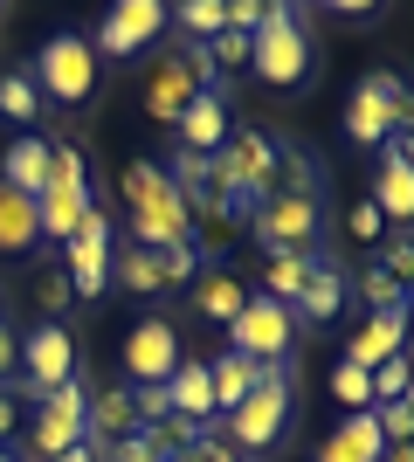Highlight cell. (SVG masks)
I'll return each mask as SVG.
<instances>
[{
  "mask_svg": "<svg viewBox=\"0 0 414 462\" xmlns=\"http://www.w3.org/2000/svg\"><path fill=\"white\" fill-rule=\"evenodd\" d=\"M56 462H104V442H90V435H83V442H77V448H62Z\"/></svg>",
  "mask_w": 414,
  "mask_h": 462,
  "instance_id": "46",
  "label": "cell"
},
{
  "mask_svg": "<svg viewBox=\"0 0 414 462\" xmlns=\"http://www.w3.org/2000/svg\"><path fill=\"white\" fill-rule=\"evenodd\" d=\"M353 304H366V318H373V310H400V304H414V297L394 283V276H380L373 263H366V270L353 276Z\"/></svg>",
  "mask_w": 414,
  "mask_h": 462,
  "instance_id": "31",
  "label": "cell"
},
{
  "mask_svg": "<svg viewBox=\"0 0 414 462\" xmlns=\"http://www.w3.org/2000/svg\"><path fill=\"white\" fill-rule=\"evenodd\" d=\"M338 221H345V242H359V249H366V255H373L380 242H387V221H380V208H373V200H366V193H359V200H353V208H345V214H338Z\"/></svg>",
  "mask_w": 414,
  "mask_h": 462,
  "instance_id": "33",
  "label": "cell"
},
{
  "mask_svg": "<svg viewBox=\"0 0 414 462\" xmlns=\"http://www.w3.org/2000/svg\"><path fill=\"white\" fill-rule=\"evenodd\" d=\"M366 263H373L380 276H394V283L414 297V235H387V242H380V249L366 255Z\"/></svg>",
  "mask_w": 414,
  "mask_h": 462,
  "instance_id": "32",
  "label": "cell"
},
{
  "mask_svg": "<svg viewBox=\"0 0 414 462\" xmlns=\"http://www.w3.org/2000/svg\"><path fill=\"white\" fill-rule=\"evenodd\" d=\"M90 442H124V435H145V421H138V393L132 386H104L97 401H90V428H83Z\"/></svg>",
  "mask_w": 414,
  "mask_h": 462,
  "instance_id": "22",
  "label": "cell"
},
{
  "mask_svg": "<svg viewBox=\"0 0 414 462\" xmlns=\"http://www.w3.org/2000/svg\"><path fill=\"white\" fill-rule=\"evenodd\" d=\"M332 401L345 407V414H366V407H373V373H359V366L338 359L332 366Z\"/></svg>",
  "mask_w": 414,
  "mask_h": 462,
  "instance_id": "35",
  "label": "cell"
},
{
  "mask_svg": "<svg viewBox=\"0 0 414 462\" xmlns=\"http://www.w3.org/2000/svg\"><path fill=\"white\" fill-rule=\"evenodd\" d=\"M179 359H187V352H179L173 318L152 310V318H138V325L124 331V386H166Z\"/></svg>",
  "mask_w": 414,
  "mask_h": 462,
  "instance_id": "12",
  "label": "cell"
},
{
  "mask_svg": "<svg viewBox=\"0 0 414 462\" xmlns=\"http://www.w3.org/2000/svg\"><path fill=\"white\" fill-rule=\"evenodd\" d=\"M414 380V352H400V359H387V366H373V407H400V393H408Z\"/></svg>",
  "mask_w": 414,
  "mask_h": 462,
  "instance_id": "36",
  "label": "cell"
},
{
  "mask_svg": "<svg viewBox=\"0 0 414 462\" xmlns=\"http://www.w3.org/2000/svg\"><path fill=\"white\" fill-rule=\"evenodd\" d=\"M262 255H325V228H332V187H276L256 200V214L242 221Z\"/></svg>",
  "mask_w": 414,
  "mask_h": 462,
  "instance_id": "2",
  "label": "cell"
},
{
  "mask_svg": "<svg viewBox=\"0 0 414 462\" xmlns=\"http://www.w3.org/2000/svg\"><path fill=\"white\" fill-rule=\"evenodd\" d=\"M0 117H7V125H41V90H35L28 69H21V77H0Z\"/></svg>",
  "mask_w": 414,
  "mask_h": 462,
  "instance_id": "30",
  "label": "cell"
},
{
  "mask_svg": "<svg viewBox=\"0 0 414 462\" xmlns=\"http://www.w3.org/2000/svg\"><path fill=\"white\" fill-rule=\"evenodd\" d=\"M194 456H200V462H242L235 448H228V442H221V435H215V428L200 435V448H194Z\"/></svg>",
  "mask_w": 414,
  "mask_h": 462,
  "instance_id": "45",
  "label": "cell"
},
{
  "mask_svg": "<svg viewBox=\"0 0 414 462\" xmlns=\"http://www.w3.org/2000/svg\"><path fill=\"white\" fill-rule=\"evenodd\" d=\"M332 14H338V21H353V28H373L380 7H366V0H332Z\"/></svg>",
  "mask_w": 414,
  "mask_h": 462,
  "instance_id": "44",
  "label": "cell"
},
{
  "mask_svg": "<svg viewBox=\"0 0 414 462\" xmlns=\"http://www.w3.org/2000/svg\"><path fill=\"white\" fill-rule=\"evenodd\" d=\"M21 380V331L0 325V386H14Z\"/></svg>",
  "mask_w": 414,
  "mask_h": 462,
  "instance_id": "43",
  "label": "cell"
},
{
  "mask_svg": "<svg viewBox=\"0 0 414 462\" xmlns=\"http://www.w3.org/2000/svg\"><path fill=\"white\" fill-rule=\"evenodd\" d=\"M373 421H380V435H387V448L414 442V414L408 407H373Z\"/></svg>",
  "mask_w": 414,
  "mask_h": 462,
  "instance_id": "40",
  "label": "cell"
},
{
  "mask_svg": "<svg viewBox=\"0 0 414 462\" xmlns=\"http://www.w3.org/2000/svg\"><path fill=\"white\" fill-rule=\"evenodd\" d=\"M228 132H235V117H228V90H200L187 111H179L173 138H179V152H200V159H215L221 145H228Z\"/></svg>",
  "mask_w": 414,
  "mask_h": 462,
  "instance_id": "18",
  "label": "cell"
},
{
  "mask_svg": "<svg viewBox=\"0 0 414 462\" xmlns=\"http://www.w3.org/2000/svg\"><path fill=\"white\" fill-rule=\"evenodd\" d=\"M173 28V7L166 0H118L111 14L97 21V56H138V49H152L159 35Z\"/></svg>",
  "mask_w": 414,
  "mask_h": 462,
  "instance_id": "14",
  "label": "cell"
},
{
  "mask_svg": "<svg viewBox=\"0 0 414 462\" xmlns=\"http://www.w3.org/2000/svg\"><path fill=\"white\" fill-rule=\"evenodd\" d=\"M394 152H400V159L414 166V132H408V138H394Z\"/></svg>",
  "mask_w": 414,
  "mask_h": 462,
  "instance_id": "48",
  "label": "cell"
},
{
  "mask_svg": "<svg viewBox=\"0 0 414 462\" xmlns=\"http://www.w3.org/2000/svg\"><path fill=\"white\" fill-rule=\"evenodd\" d=\"M317 255H262V276H256V297H276V304H297V290L311 276Z\"/></svg>",
  "mask_w": 414,
  "mask_h": 462,
  "instance_id": "28",
  "label": "cell"
},
{
  "mask_svg": "<svg viewBox=\"0 0 414 462\" xmlns=\"http://www.w3.org/2000/svg\"><path fill=\"white\" fill-rule=\"evenodd\" d=\"M28 77H35L41 104H90L97 97V49H90V35L62 28V35H49L35 49Z\"/></svg>",
  "mask_w": 414,
  "mask_h": 462,
  "instance_id": "7",
  "label": "cell"
},
{
  "mask_svg": "<svg viewBox=\"0 0 414 462\" xmlns=\"http://www.w3.org/2000/svg\"><path fill=\"white\" fill-rule=\"evenodd\" d=\"M408 325H414V304H400V310H373L366 325L345 338V366H359V373H373V366H387V359H400L408 352Z\"/></svg>",
  "mask_w": 414,
  "mask_h": 462,
  "instance_id": "16",
  "label": "cell"
},
{
  "mask_svg": "<svg viewBox=\"0 0 414 462\" xmlns=\"http://www.w3.org/2000/svg\"><path fill=\"white\" fill-rule=\"evenodd\" d=\"M173 448H159V435H124V442L104 448V462H166Z\"/></svg>",
  "mask_w": 414,
  "mask_h": 462,
  "instance_id": "38",
  "label": "cell"
},
{
  "mask_svg": "<svg viewBox=\"0 0 414 462\" xmlns=\"http://www.w3.org/2000/svg\"><path fill=\"white\" fill-rule=\"evenodd\" d=\"M290 421H297V380H290V366H262L256 373V393H249L235 414H221L215 435L235 448V456H270V448L290 435Z\"/></svg>",
  "mask_w": 414,
  "mask_h": 462,
  "instance_id": "5",
  "label": "cell"
},
{
  "mask_svg": "<svg viewBox=\"0 0 414 462\" xmlns=\"http://www.w3.org/2000/svg\"><path fill=\"white\" fill-rule=\"evenodd\" d=\"M173 28H179V42H215L228 28V14H221V0H179Z\"/></svg>",
  "mask_w": 414,
  "mask_h": 462,
  "instance_id": "29",
  "label": "cell"
},
{
  "mask_svg": "<svg viewBox=\"0 0 414 462\" xmlns=\"http://www.w3.org/2000/svg\"><path fill=\"white\" fill-rule=\"evenodd\" d=\"M276 166H283V132L276 125H235L228 145L215 152V187L235 214V228L256 214V200L276 187Z\"/></svg>",
  "mask_w": 414,
  "mask_h": 462,
  "instance_id": "4",
  "label": "cell"
},
{
  "mask_svg": "<svg viewBox=\"0 0 414 462\" xmlns=\"http://www.w3.org/2000/svg\"><path fill=\"white\" fill-rule=\"evenodd\" d=\"M408 132H414V83L400 69H366L345 97V138L359 152H380Z\"/></svg>",
  "mask_w": 414,
  "mask_h": 462,
  "instance_id": "6",
  "label": "cell"
},
{
  "mask_svg": "<svg viewBox=\"0 0 414 462\" xmlns=\"http://www.w3.org/2000/svg\"><path fill=\"white\" fill-rule=\"evenodd\" d=\"M41 242V208L28 200V193L0 187V255H21Z\"/></svg>",
  "mask_w": 414,
  "mask_h": 462,
  "instance_id": "24",
  "label": "cell"
},
{
  "mask_svg": "<svg viewBox=\"0 0 414 462\" xmlns=\"http://www.w3.org/2000/svg\"><path fill=\"white\" fill-rule=\"evenodd\" d=\"M111 283L132 290V297H159V290H166V276H159V255H152V249L118 242V255H111Z\"/></svg>",
  "mask_w": 414,
  "mask_h": 462,
  "instance_id": "27",
  "label": "cell"
},
{
  "mask_svg": "<svg viewBox=\"0 0 414 462\" xmlns=\"http://www.w3.org/2000/svg\"><path fill=\"white\" fill-rule=\"evenodd\" d=\"M166 401H173L179 421L215 428V380H207V359H179L173 380H166Z\"/></svg>",
  "mask_w": 414,
  "mask_h": 462,
  "instance_id": "21",
  "label": "cell"
},
{
  "mask_svg": "<svg viewBox=\"0 0 414 462\" xmlns=\"http://www.w3.org/2000/svg\"><path fill=\"white\" fill-rule=\"evenodd\" d=\"M221 14H228L235 35H256V28H262V0H221Z\"/></svg>",
  "mask_w": 414,
  "mask_h": 462,
  "instance_id": "41",
  "label": "cell"
},
{
  "mask_svg": "<svg viewBox=\"0 0 414 462\" xmlns=\"http://www.w3.org/2000/svg\"><path fill=\"white\" fill-rule=\"evenodd\" d=\"M256 359H242V352H215V359H207V380H215V421L221 414H235L242 401H249V393H256Z\"/></svg>",
  "mask_w": 414,
  "mask_h": 462,
  "instance_id": "23",
  "label": "cell"
},
{
  "mask_svg": "<svg viewBox=\"0 0 414 462\" xmlns=\"http://www.w3.org/2000/svg\"><path fill=\"white\" fill-rule=\"evenodd\" d=\"M21 428H28V414H21V393H14V386H0V448L14 442Z\"/></svg>",
  "mask_w": 414,
  "mask_h": 462,
  "instance_id": "42",
  "label": "cell"
},
{
  "mask_svg": "<svg viewBox=\"0 0 414 462\" xmlns=\"http://www.w3.org/2000/svg\"><path fill=\"white\" fill-rule=\"evenodd\" d=\"M124 208H132V242L138 249H194L200 242L173 173L152 166V159H132V166H124Z\"/></svg>",
  "mask_w": 414,
  "mask_h": 462,
  "instance_id": "3",
  "label": "cell"
},
{
  "mask_svg": "<svg viewBox=\"0 0 414 462\" xmlns=\"http://www.w3.org/2000/svg\"><path fill=\"white\" fill-rule=\"evenodd\" d=\"M235 69H249V35H235V28H221L215 42H207V77L228 83Z\"/></svg>",
  "mask_w": 414,
  "mask_h": 462,
  "instance_id": "34",
  "label": "cell"
},
{
  "mask_svg": "<svg viewBox=\"0 0 414 462\" xmlns=\"http://www.w3.org/2000/svg\"><path fill=\"white\" fill-rule=\"evenodd\" d=\"M242 304H249V283H235L228 270H200V283H194V310H200V318H215V325H235Z\"/></svg>",
  "mask_w": 414,
  "mask_h": 462,
  "instance_id": "26",
  "label": "cell"
},
{
  "mask_svg": "<svg viewBox=\"0 0 414 462\" xmlns=\"http://www.w3.org/2000/svg\"><path fill=\"white\" fill-rule=\"evenodd\" d=\"M132 393H138V421H145V435L173 421V401H166V386H132Z\"/></svg>",
  "mask_w": 414,
  "mask_h": 462,
  "instance_id": "39",
  "label": "cell"
},
{
  "mask_svg": "<svg viewBox=\"0 0 414 462\" xmlns=\"http://www.w3.org/2000/svg\"><path fill=\"white\" fill-rule=\"evenodd\" d=\"M387 456V435H380V421H373V407L366 414H345V421L317 442V456L311 462H380Z\"/></svg>",
  "mask_w": 414,
  "mask_h": 462,
  "instance_id": "20",
  "label": "cell"
},
{
  "mask_svg": "<svg viewBox=\"0 0 414 462\" xmlns=\"http://www.w3.org/2000/svg\"><path fill=\"white\" fill-rule=\"evenodd\" d=\"M380 462H414V442H400V448H387Z\"/></svg>",
  "mask_w": 414,
  "mask_h": 462,
  "instance_id": "47",
  "label": "cell"
},
{
  "mask_svg": "<svg viewBox=\"0 0 414 462\" xmlns=\"http://www.w3.org/2000/svg\"><path fill=\"white\" fill-rule=\"evenodd\" d=\"M0 462H21V456H14V448H0Z\"/></svg>",
  "mask_w": 414,
  "mask_h": 462,
  "instance_id": "51",
  "label": "cell"
},
{
  "mask_svg": "<svg viewBox=\"0 0 414 462\" xmlns=\"http://www.w3.org/2000/svg\"><path fill=\"white\" fill-rule=\"evenodd\" d=\"M111 255H118V242H111V214L90 208V214H83V228L62 242V276H69V290H77V304H104V290H111Z\"/></svg>",
  "mask_w": 414,
  "mask_h": 462,
  "instance_id": "9",
  "label": "cell"
},
{
  "mask_svg": "<svg viewBox=\"0 0 414 462\" xmlns=\"http://www.w3.org/2000/svg\"><path fill=\"white\" fill-rule=\"evenodd\" d=\"M166 462H200V456H194V448H173V456H166Z\"/></svg>",
  "mask_w": 414,
  "mask_h": 462,
  "instance_id": "49",
  "label": "cell"
},
{
  "mask_svg": "<svg viewBox=\"0 0 414 462\" xmlns=\"http://www.w3.org/2000/svg\"><path fill=\"white\" fill-rule=\"evenodd\" d=\"M400 407H408V414H414V380H408V393H400Z\"/></svg>",
  "mask_w": 414,
  "mask_h": 462,
  "instance_id": "50",
  "label": "cell"
},
{
  "mask_svg": "<svg viewBox=\"0 0 414 462\" xmlns=\"http://www.w3.org/2000/svg\"><path fill=\"white\" fill-rule=\"evenodd\" d=\"M200 90H207V77L194 69V49H187V42H173V49L152 56V77H145V111H152V125H179V111H187Z\"/></svg>",
  "mask_w": 414,
  "mask_h": 462,
  "instance_id": "13",
  "label": "cell"
},
{
  "mask_svg": "<svg viewBox=\"0 0 414 462\" xmlns=\"http://www.w3.org/2000/svg\"><path fill=\"white\" fill-rule=\"evenodd\" d=\"M290 346H297V318H290V304H276V297H256V290H249L242 318L228 325V352L256 359V366H290Z\"/></svg>",
  "mask_w": 414,
  "mask_h": 462,
  "instance_id": "8",
  "label": "cell"
},
{
  "mask_svg": "<svg viewBox=\"0 0 414 462\" xmlns=\"http://www.w3.org/2000/svg\"><path fill=\"white\" fill-rule=\"evenodd\" d=\"M249 77L276 97L311 90L317 77V35H311V7L297 0H270L262 7V28L249 35Z\"/></svg>",
  "mask_w": 414,
  "mask_h": 462,
  "instance_id": "1",
  "label": "cell"
},
{
  "mask_svg": "<svg viewBox=\"0 0 414 462\" xmlns=\"http://www.w3.org/2000/svg\"><path fill=\"white\" fill-rule=\"evenodd\" d=\"M77 380V338H69V325H49L41 318L35 331H21V393L28 401H49L56 386Z\"/></svg>",
  "mask_w": 414,
  "mask_h": 462,
  "instance_id": "11",
  "label": "cell"
},
{
  "mask_svg": "<svg viewBox=\"0 0 414 462\" xmlns=\"http://www.w3.org/2000/svg\"><path fill=\"white\" fill-rule=\"evenodd\" d=\"M345 304H353V276L338 270L332 255H317L311 276H304V290H297V304H290V318H297V325H311V331H325V325L345 318Z\"/></svg>",
  "mask_w": 414,
  "mask_h": 462,
  "instance_id": "15",
  "label": "cell"
},
{
  "mask_svg": "<svg viewBox=\"0 0 414 462\" xmlns=\"http://www.w3.org/2000/svg\"><path fill=\"white\" fill-rule=\"evenodd\" d=\"M387 221V235H414V166L394 152V145H380L373 152V193H366Z\"/></svg>",
  "mask_w": 414,
  "mask_h": 462,
  "instance_id": "17",
  "label": "cell"
},
{
  "mask_svg": "<svg viewBox=\"0 0 414 462\" xmlns=\"http://www.w3.org/2000/svg\"><path fill=\"white\" fill-rule=\"evenodd\" d=\"M35 208H41V242H69V235L83 228V214L97 208V200H90L83 187H49Z\"/></svg>",
  "mask_w": 414,
  "mask_h": 462,
  "instance_id": "25",
  "label": "cell"
},
{
  "mask_svg": "<svg viewBox=\"0 0 414 462\" xmlns=\"http://www.w3.org/2000/svg\"><path fill=\"white\" fill-rule=\"evenodd\" d=\"M35 304H41V318H49V325H62V310L77 304V290H69L62 263H56V270H41V283H35Z\"/></svg>",
  "mask_w": 414,
  "mask_h": 462,
  "instance_id": "37",
  "label": "cell"
},
{
  "mask_svg": "<svg viewBox=\"0 0 414 462\" xmlns=\"http://www.w3.org/2000/svg\"><path fill=\"white\" fill-rule=\"evenodd\" d=\"M83 428H90V386H83V373L69 386H56L49 401H35V421H28V456L35 462H56L62 448L83 442Z\"/></svg>",
  "mask_w": 414,
  "mask_h": 462,
  "instance_id": "10",
  "label": "cell"
},
{
  "mask_svg": "<svg viewBox=\"0 0 414 462\" xmlns=\"http://www.w3.org/2000/svg\"><path fill=\"white\" fill-rule=\"evenodd\" d=\"M49 166H56V145H49L41 132H21L14 145H7V159H0V187L41 200V193H49Z\"/></svg>",
  "mask_w": 414,
  "mask_h": 462,
  "instance_id": "19",
  "label": "cell"
}]
</instances>
